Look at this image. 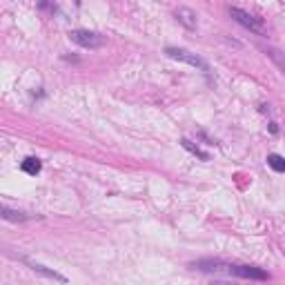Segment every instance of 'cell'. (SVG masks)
<instances>
[{"label":"cell","instance_id":"obj_1","mask_svg":"<svg viewBox=\"0 0 285 285\" xmlns=\"http://www.w3.org/2000/svg\"><path fill=\"white\" fill-rule=\"evenodd\" d=\"M69 38H71V42H76L78 47H85V49H101L107 42L105 36L89 32V29H74V32H69Z\"/></svg>","mask_w":285,"mask_h":285},{"label":"cell","instance_id":"obj_2","mask_svg":"<svg viewBox=\"0 0 285 285\" xmlns=\"http://www.w3.org/2000/svg\"><path fill=\"white\" fill-rule=\"evenodd\" d=\"M165 53H167L169 58L180 60V63H187V65H192V67L203 69V71H210V65H207L203 58H198L196 53L187 52V49H180V47H167V49H165Z\"/></svg>","mask_w":285,"mask_h":285},{"label":"cell","instance_id":"obj_3","mask_svg":"<svg viewBox=\"0 0 285 285\" xmlns=\"http://www.w3.org/2000/svg\"><path fill=\"white\" fill-rule=\"evenodd\" d=\"M227 274L238 276V279H249V281H267L269 274L252 265H227Z\"/></svg>","mask_w":285,"mask_h":285},{"label":"cell","instance_id":"obj_4","mask_svg":"<svg viewBox=\"0 0 285 285\" xmlns=\"http://www.w3.org/2000/svg\"><path fill=\"white\" fill-rule=\"evenodd\" d=\"M230 14H232V18L238 22V25H243L245 29H249V32H254V34H261L263 36V25H261L256 18L252 16V14H248V11H243V9H238V7H232L230 9Z\"/></svg>","mask_w":285,"mask_h":285},{"label":"cell","instance_id":"obj_5","mask_svg":"<svg viewBox=\"0 0 285 285\" xmlns=\"http://www.w3.org/2000/svg\"><path fill=\"white\" fill-rule=\"evenodd\" d=\"M176 18H178V20L183 22L187 29H196V14L192 9H187V7H180V9L176 11Z\"/></svg>","mask_w":285,"mask_h":285},{"label":"cell","instance_id":"obj_6","mask_svg":"<svg viewBox=\"0 0 285 285\" xmlns=\"http://www.w3.org/2000/svg\"><path fill=\"white\" fill-rule=\"evenodd\" d=\"M40 167H42L40 160L34 159V156H29V159H25V160L20 163V169L25 172V174H29V176H36L38 172H40Z\"/></svg>","mask_w":285,"mask_h":285},{"label":"cell","instance_id":"obj_7","mask_svg":"<svg viewBox=\"0 0 285 285\" xmlns=\"http://www.w3.org/2000/svg\"><path fill=\"white\" fill-rule=\"evenodd\" d=\"M32 265L34 272H38V274L47 276V279H53V281H60V283H67V279H65L63 274H58V272H52V269H47L45 265H38V263H29Z\"/></svg>","mask_w":285,"mask_h":285},{"label":"cell","instance_id":"obj_8","mask_svg":"<svg viewBox=\"0 0 285 285\" xmlns=\"http://www.w3.org/2000/svg\"><path fill=\"white\" fill-rule=\"evenodd\" d=\"M267 165L274 172H285V159L283 156H279V154H269L267 156Z\"/></svg>","mask_w":285,"mask_h":285},{"label":"cell","instance_id":"obj_9","mask_svg":"<svg viewBox=\"0 0 285 285\" xmlns=\"http://www.w3.org/2000/svg\"><path fill=\"white\" fill-rule=\"evenodd\" d=\"M265 53H267L269 58L274 60V65H276V67H279L281 71L285 74V56H283V53L276 52V49H265Z\"/></svg>","mask_w":285,"mask_h":285},{"label":"cell","instance_id":"obj_10","mask_svg":"<svg viewBox=\"0 0 285 285\" xmlns=\"http://www.w3.org/2000/svg\"><path fill=\"white\" fill-rule=\"evenodd\" d=\"M180 142H183V147L187 149V152L196 154V156H201L203 160H210V154H205V152H203V149H198V147H196V145H192V142L187 141V138H183V141H180Z\"/></svg>","mask_w":285,"mask_h":285},{"label":"cell","instance_id":"obj_11","mask_svg":"<svg viewBox=\"0 0 285 285\" xmlns=\"http://www.w3.org/2000/svg\"><path fill=\"white\" fill-rule=\"evenodd\" d=\"M2 218H5V221H27L25 214L14 212V210H9V207H2Z\"/></svg>","mask_w":285,"mask_h":285}]
</instances>
